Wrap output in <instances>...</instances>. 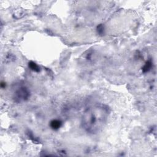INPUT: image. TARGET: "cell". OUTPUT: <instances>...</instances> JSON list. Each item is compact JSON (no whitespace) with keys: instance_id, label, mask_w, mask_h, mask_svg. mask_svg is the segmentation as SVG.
<instances>
[{"instance_id":"277c9868","label":"cell","mask_w":157,"mask_h":157,"mask_svg":"<svg viewBox=\"0 0 157 157\" xmlns=\"http://www.w3.org/2000/svg\"><path fill=\"white\" fill-rule=\"evenodd\" d=\"M152 63L151 62V61H147L146 63H145V65L144 66V67L143 68V71L144 72H149V71L150 70L151 68H152Z\"/></svg>"},{"instance_id":"6da1fadb","label":"cell","mask_w":157,"mask_h":157,"mask_svg":"<svg viewBox=\"0 0 157 157\" xmlns=\"http://www.w3.org/2000/svg\"><path fill=\"white\" fill-rule=\"evenodd\" d=\"M109 114V107L104 104L89 107L82 117V126L89 133H98L105 126Z\"/></svg>"},{"instance_id":"7a4b0ae2","label":"cell","mask_w":157,"mask_h":157,"mask_svg":"<svg viewBox=\"0 0 157 157\" xmlns=\"http://www.w3.org/2000/svg\"><path fill=\"white\" fill-rule=\"evenodd\" d=\"M30 96V92L27 88L22 87L15 93L14 100L17 102H22L27 100Z\"/></svg>"},{"instance_id":"3957f363","label":"cell","mask_w":157,"mask_h":157,"mask_svg":"<svg viewBox=\"0 0 157 157\" xmlns=\"http://www.w3.org/2000/svg\"><path fill=\"white\" fill-rule=\"evenodd\" d=\"M61 125V122L58 120H53L50 122V126L53 130H58Z\"/></svg>"},{"instance_id":"5b68a950","label":"cell","mask_w":157,"mask_h":157,"mask_svg":"<svg viewBox=\"0 0 157 157\" xmlns=\"http://www.w3.org/2000/svg\"><path fill=\"white\" fill-rule=\"evenodd\" d=\"M29 68L35 72H39V71H40L39 66L33 61H30L29 63Z\"/></svg>"}]
</instances>
